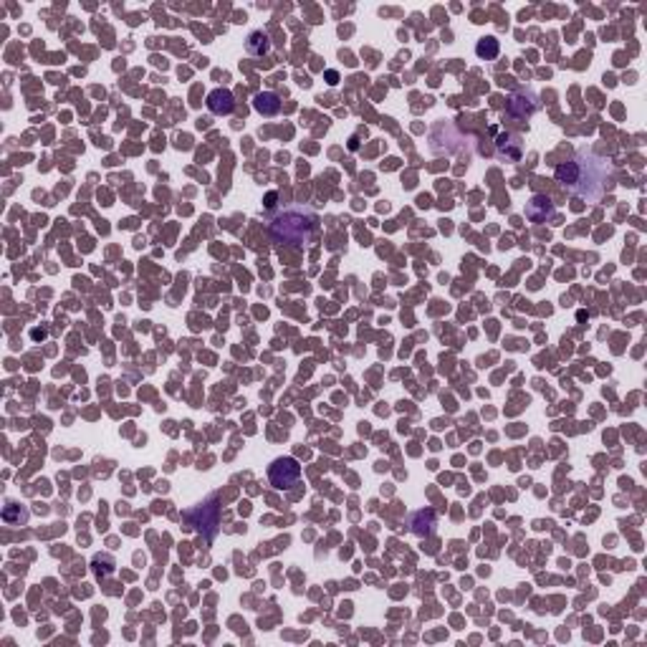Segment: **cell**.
I'll return each instance as SVG.
<instances>
[{"instance_id": "cell-1", "label": "cell", "mask_w": 647, "mask_h": 647, "mask_svg": "<svg viewBox=\"0 0 647 647\" xmlns=\"http://www.w3.org/2000/svg\"><path fill=\"white\" fill-rule=\"evenodd\" d=\"M554 175L566 190L587 200L602 198L612 182V167L589 149H579L572 160L556 165Z\"/></svg>"}, {"instance_id": "cell-2", "label": "cell", "mask_w": 647, "mask_h": 647, "mask_svg": "<svg viewBox=\"0 0 647 647\" xmlns=\"http://www.w3.org/2000/svg\"><path fill=\"white\" fill-rule=\"evenodd\" d=\"M317 230V215L306 205L286 207L281 215L271 221V238L279 245H303L309 243Z\"/></svg>"}, {"instance_id": "cell-3", "label": "cell", "mask_w": 647, "mask_h": 647, "mask_svg": "<svg viewBox=\"0 0 647 647\" xmlns=\"http://www.w3.org/2000/svg\"><path fill=\"white\" fill-rule=\"evenodd\" d=\"M299 478H301V465H299L296 458H279L268 468V480H271L273 488H281V491L291 488Z\"/></svg>"}, {"instance_id": "cell-4", "label": "cell", "mask_w": 647, "mask_h": 647, "mask_svg": "<svg viewBox=\"0 0 647 647\" xmlns=\"http://www.w3.org/2000/svg\"><path fill=\"white\" fill-rule=\"evenodd\" d=\"M218 523H221V516H218V503L215 500H207V503H200L195 511H192V526L198 534L210 541L218 534Z\"/></svg>"}, {"instance_id": "cell-5", "label": "cell", "mask_w": 647, "mask_h": 647, "mask_svg": "<svg viewBox=\"0 0 647 647\" xmlns=\"http://www.w3.org/2000/svg\"><path fill=\"white\" fill-rule=\"evenodd\" d=\"M536 109H538V102L531 91H518V94H514L508 99V114L516 119H529Z\"/></svg>"}, {"instance_id": "cell-6", "label": "cell", "mask_w": 647, "mask_h": 647, "mask_svg": "<svg viewBox=\"0 0 647 647\" xmlns=\"http://www.w3.org/2000/svg\"><path fill=\"white\" fill-rule=\"evenodd\" d=\"M205 104L213 114H218V117H228L230 111L236 109V96L230 94L228 88H213V91L207 94Z\"/></svg>"}, {"instance_id": "cell-7", "label": "cell", "mask_w": 647, "mask_h": 647, "mask_svg": "<svg viewBox=\"0 0 647 647\" xmlns=\"http://www.w3.org/2000/svg\"><path fill=\"white\" fill-rule=\"evenodd\" d=\"M526 218L534 223H546L549 218H554V205L552 200L544 198V195H536V198H531L529 207H526Z\"/></svg>"}, {"instance_id": "cell-8", "label": "cell", "mask_w": 647, "mask_h": 647, "mask_svg": "<svg viewBox=\"0 0 647 647\" xmlns=\"http://www.w3.org/2000/svg\"><path fill=\"white\" fill-rule=\"evenodd\" d=\"M253 106H256V111L263 114V117H276L281 111V99H279V94H273V91H261V94H256V99H253Z\"/></svg>"}, {"instance_id": "cell-9", "label": "cell", "mask_w": 647, "mask_h": 647, "mask_svg": "<svg viewBox=\"0 0 647 647\" xmlns=\"http://www.w3.org/2000/svg\"><path fill=\"white\" fill-rule=\"evenodd\" d=\"M245 48H248V53H253V56H263V53H268L271 44H268V36H265V33L253 30L248 36V41H245Z\"/></svg>"}, {"instance_id": "cell-10", "label": "cell", "mask_w": 647, "mask_h": 647, "mask_svg": "<svg viewBox=\"0 0 647 647\" xmlns=\"http://www.w3.org/2000/svg\"><path fill=\"white\" fill-rule=\"evenodd\" d=\"M498 51H500V46H498V41H496L493 36L480 38L478 46H476V53H478L483 61H493L496 56H498Z\"/></svg>"}, {"instance_id": "cell-11", "label": "cell", "mask_w": 647, "mask_h": 647, "mask_svg": "<svg viewBox=\"0 0 647 647\" xmlns=\"http://www.w3.org/2000/svg\"><path fill=\"white\" fill-rule=\"evenodd\" d=\"M433 523H435V514H433V511H420V514L415 516L412 526H415V534H418V536H425V534H430V531H433Z\"/></svg>"}, {"instance_id": "cell-12", "label": "cell", "mask_w": 647, "mask_h": 647, "mask_svg": "<svg viewBox=\"0 0 647 647\" xmlns=\"http://www.w3.org/2000/svg\"><path fill=\"white\" fill-rule=\"evenodd\" d=\"M276 205V192H268V198H265V207H273Z\"/></svg>"}, {"instance_id": "cell-13", "label": "cell", "mask_w": 647, "mask_h": 647, "mask_svg": "<svg viewBox=\"0 0 647 647\" xmlns=\"http://www.w3.org/2000/svg\"><path fill=\"white\" fill-rule=\"evenodd\" d=\"M326 79H329V84H337L339 74H337V71H326Z\"/></svg>"}]
</instances>
